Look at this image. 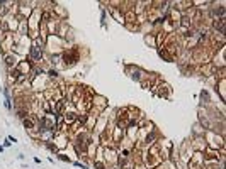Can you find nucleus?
<instances>
[{"label": "nucleus", "mask_w": 226, "mask_h": 169, "mask_svg": "<svg viewBox=\"0 0 226 169\" xmlns=\"http://www.w3.org/2000/svg\"><path fill=\"white\" fill-rule=\"evenodd\" d=\"M61 59L65 61V66H73L80 61V52L77 48H70L61 54Z\"/></svg>", "instance_id": "1"}, {"label": "nucleus", "mask_w": 226, "mask_h": 169, "mask_svg": "<svg viewBox=\"0 0 226 169\" xmlns=\"http://www.w3.org/2000/svg\"><path fill=\"white\" fill-rule=\"evenodd\" d=\"M29 58L33 61H39L43 58V48H39L37 44H33L29 49Z\"/></svg>", "instance_id": "2"}, {"label": "nucleus", "mask_w": 226, "mask_h": 169, "mask_svg": "<svg viewBox=\"0 0 226 169\" xmlns=\"http://www.w3.org/2000/svg\"><path fill=\"white\" fill-rule=\"evenodd\" d=\"M22 124H24V127L27 130H34V129H36V122H34L33 117H26L24 120H22Z\"/></svg>", "instance_id": "3"}, {"label": "nucleus", "mask_w": 226, "mask_h": 169, "mask_svg": "<svg viewBox=\"0 0 226 169\" xmlns=\"http://www.w3.org/2000/svg\"><path fill=\"white\" fill-rule=\"evenodd\" d=\"M5 64H7L9 68L15 66L17 64V58L14 56V54H5Z\"/></svg>", "instance_id": "4"}, {"label": "nucleus", "mask_w": 226, "mask_h": 169, "mask_svg": "<svg viewBox=\"0 0 226 169\" xmlns=\"http://www.w3.org/2000/svg\"><path fill=\"white\" fill-rule=\"evenodd\" d=\"M65 122H66L68 125H70V124H75V122H77V115H75L73 112H66V113H65Z\"/></svg>", "instance_id": "5"}, {"label": "nucleus", "mask_w": 226, "mask_h": 169, "mask_svg": "<svg viewBox=\"0 0 226 169\" xmlns=\"http://www.w3.org/2000/svg\"><path fill=\"white\" fill-rule=\"evenodd\" d=\"M44 145H46V147H48V149L51 151V152H58V145L54 144L53 140H46V142H44Z\"/></svg>", "instance_id": "6"}, {"label": "nucleus", "mask_w": 226, "mask_h": 169, "mask_svg": "<svg viewBox=\"0 0 226 169\" xmlns=\"http://www.w3.org/2000/svg\"><path fill=\"white\" fill-rule=\"evenodd\" d=\"M199 98H201L202 103H209V93H207V90H202L201 95H199Z\"/></svg>", "instance_id": "7"}, {"label": "nucleus", "mask_w": 226, "mask_h": 169, "mask_svg": "<svg viewBox=\"0 0 226 169\" xmlns=\"http://www.w3.org/2000/svg\"><path fill=\"white\" fill-rule=\"evenodd\" d=\"M131 78H133V80H136V81H141V80H143V78H141V69L136 68L134 71L131 73Z\"/></svg>", "instance_id": "8"}, {"label": "nucleus", "mask_w": 226, "mask_h": 169, "mask_svg": "<svg viewBox=\"0 0 226 169\" xmlns=\"http://www.w3.org/2000/svg\"><path fill=\"white\" fill-rule=\"evenodd\" d=\"M94 167H95V169H106V164H104V162L95 161V162H94Z\"/></svg>", "instance_id": "9"}, {"label": "nucleus", "mask_w": 226, "mask_h": 169, "mask_svg": "<svg viewBox=\"0 0 226 169\" xmlns=\"http://www.w3.org/2000/svg\"><path fill=\"white\" fill-rule=\"evenodd\" d=\"M219 90H221V100H224V80H221V85H219Z\"/></svg>", "instance_id": "10"}, {"label": "nucleus", "mask_w": 226, "mask_h": 169, "mask_svg": "<svg viewBox=\"0 0 226 169\" xmlns=\"http://www.w3.org/2000/svg\"><path fill=\"white\" fill-rule=\"evenodd\" d=\"M58 157H60L61 161H65V162H70V157H68V156H65V154H58Z\"/></svg>", "instance_id": "11"}, {"label": "nucleus", "mask_w": 226, "mask_h": 169, "mask_svg": "<svg viewBox=\"0 0 226 169\" xmlns=\"http://www.w3.org/2000/svg\"><path fill=\"white\" fill-rule=\"evenodd\" d=\"M48 74H50L51 78H56L58 76V71H56V69H50V71H48Z\"/></svg>", "instance_id": "12"}, {"label": "nucleus", "mask_w": 226, "mask_h": 169, "mask_svg": "<svg viewBox=\"0 0 226 169\" xmlns=\"http://www.w3.org/2000/svg\"><path fill=\"white\" fill-rule=\"evenodd\" d=\"M7 139H9V140H10V142H17V139H15V137H12V135H9Z\"/></svg>", "instance_id": "13"}, {"label": "nucleus", "mask_w": 226, "mask_h": 169, "mask_svg": "<svg viewBox=\"0 0 226 169\" xmlns=\"http://www.w3.org/2000/svg\"><path fill=\"white\" fill-rule=\"evenodd\" d=\"M2 151H4V147H2V145H0V152H2Z\"/></svg>", "instance_id": "14"}, {"label": "nucleus", "mask_w": 226, "mask_h": 169, "mask_svg": "<svg viewBox=\"0 0 226 169\" xmlns=\"http://www.w3.org/2000/svg\"><path fill=\"white\" fill-rule=\"evenodd\" d=\"M111 169H121V167H111Z\"/></svg>", "instance_id": "15"}]
</instances>
